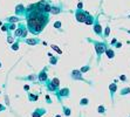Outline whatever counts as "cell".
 Listing matches in <instances>:
<instances>
[{
    "mask_svg": "<svg viewBox=\"0 0 130 117\" xmlns=\"http://www.w3.org/2000/svg\"><path fill=\"white\" fill-rule=\"evenodd\" d=\"M94 16H93V15H88L87 16V19H86V21H85V24H87V25H94Z\"/></svg>",
    "mask_w": 130,
    "mask_h": 117,
    "instance_id": "obj_6",
    "label": "cell"
},
{
    "mask_svg": "<svg viewBox=\"0 0 130 117\" xmlns=\"http://www.w3.org/2000/svg\"><path fill=\"white\" fill-rule=\"evenodd\" d=\"M88 15H89V13L83 11V9H76L75 11V18L79 22H85Z\"/></svg>",
    "mask_w": 130,
    "mask_h": 117,
    "instance_id": "obj_1",
    "label": "cell"
},
{
    "mask_svg": "<svg viewBox=\"0 0 130 117\" xmlns=\"http://www.w3.org/2000/svg\"><path fill=\"white\" fill-rule=\"evenodd\" d=\"M40 78H41V80H42V81H43V80H45V78H46V75H45V73H42V74H41V75H40Z\"/></svg>",
    "mask_w": 130,
    "mask_h": 117,
    "instance_id": "obj_18",
    "label": "cell"
},
{
    "mask_svg": "<svg viewBox=\"0 0 130 117\" xmlns=\"http://www.w3.org/2000/svg\"><path fill=\"white\" fill-rule=\"evenodd\" d=\"M94 46H95V49H96L97 56H99L97 61H100V56L103 54V52L107 51V47H106V45H104L103 42H96V41H94Z\"/></svg>",
    "mask_w": 130,
    "mask_h": 117,
    "instance_id": "obj_2",
    "label": "cell"
},
{
    "mask_svg": "<svg viewBox=\"0 0 130 117\" xmlns=\"http://www.w3.org/2000/svg\"><path fill=\"white\" fill-rule=\"evenodd\" d=\"M87 103H88V99H82V101H81V104L82 105H83V104H87Z\"/></svg>",
    "mask_w": 130,
    "mask_h": 117,
    "instance_id": "obj_20",
    "label": "cell"
},
{
    "mask_svg": "<svg viewBox=\"0 0 130 117\" xmlns=\"http://www.w3.org/2000/svg\"><path fill=\"white\" fill-rule=\"evenodd\" d=\"M122 80V81H125V76H121V77H120Z\"/></svg>",
    "mask_w": 130,
    "mask_h": 117,
    "instance_id": "obj_21",
    "label": "cell"
},
{
    "mask_svg": "<svg viewBox=\"0 0 130 117\" xmlns=\"http://www.w3.org/2000/svg\"><path fill=\"white\" fill-rule=\"evenodd\" d=\"M82 7H83V4H82V3H79V4H77V8H79V9H81Z\"/></svg>",
    "mask_w": 130,
    "mask_h": 117,
    "instance_id": "obj_19",
    "label": "cell"
},
{
    "mask_svg": "<svg viewBox=\"0 0 130 117\" xmlns=\"http://www.w3.org/2000/svg\"><path fill=\"white\" fill-rule=\"evenodd\" d=\"M94 30H95V33H96L97 35L103 36V34H102V26H101L100 22H99L97 16L95 18V20H94Z\"/></svg>",
    "mask_w": 130,
    "mask_h": 117,
    "instance_id": "obj_3",
    "label": "cell"
},
{
    "mask_svg": "<svg viewBox=\"0 0 130 117\" xmlns=\"http://www.w3.org/2000/svg\"><path fill=\"white\" fill-rule=\"evenodd\" d=\"M61 12V5L60 6H52V8H51V13L52 14H59V13Z\"/></svg>",
    "mask_w": 130,
    "mask_h": 117,
    "instance_id": "obj_4",
    "label": "cell"
},
{
    "mask_svg": "<svg viewBox=\"0 0 130 117\" xmlns=\"http://www.w3.org/2000/svg\"><path fill=\"white\" fill-rule=\"evenodd\" d=\"M27 43H29V45H35V43H38V40H34V39H32V40H27Z\"/></svg>",
    "mask_w": 130,
    "mask_h": 117,
    "instance_id": "obj_11",
    "label": "cell"
},
{
    "mask_svg": "<svg viewBox=\"0 0 130 117\" xmlns=\"http://www.w3.org/2000/svg\"><path fill=\"white\" fill-rule=\"evenodd\" d=\"M130 93V88H125V89L121 90V95H125V94H129Z\"/></svg>",
    "mask_w": 130,
    "mask_h": 117,
    "instance_id": "obj_10",
    "label": "cell"
},
{
    "mask_svg": "<svg viewBox=\"0 0 130 117\" xmlns=\"http://www.w3.org/2000/svg\"><path fill=\"white\" fill-rule=\"evenodd\" d=\"M109 89H110V93H111V95L114 96V93L116 91V84H110V86H109Z\"/></svg>",
    "mask_w": 130,
    "mask_h": 117,
    "instance_id": "obj_8",
    "label": "cell"
},
{
    "mask_svg": "<svg viewBox=\"0 0 130 117\" xmlns=\"http://www.w3.org/2000/svg\"><path fill=\"white\" fill-rule=\"evenodd\" d=\"M15 13H17V14H19V15L24 14V13H25L24 6H22V5H19V6H17V8H15Z\"/></svg>",
    "mask_w": 130,
    "mask_h": 117,
    "instance_id": "obj_5",
    "label": "cell"
},
{
    "mask_svg": "<svg viewBox=\"0 0 130 117\" xmlns=\"http://www.w3.org/2000/svg\"><path fill=\"white\" fill-rule=\"evenodd\" d=\"M114 43H116V39H112V41H111V45H114Z\"/></svg>",
    "mask_w": 130,
    "mask_h": 117,
    "instance_id": "obj_22",
    "label": "cell"
},
{
    "mask_svg": "<svg viewBox=\"0 0 130 117\" xmlns=\"http://www.w3.org/2000/svg\"><path fill=\"white\" fill-rule=\"evenodd\" d=\"M8 20L11 21V22H17V21H19V19H18V18H14V16H13V18H9Z\"/></svg>",
    "mask_w": 130,
    "mask_h": 117,
    "instance_id": "obj_13",
    "label": "cell"
},
{
    "mask_svg": "<svg viewBox=\"0 0 130 117\" xmlns=\"http://www.w3.org/2000/svg\"><path fill=\"white\" fill-rule=\"evenodd\" d=\"M106 53H107V55H108L109 59H112V57H114V55H115V53H114V51H112V49H107Z\"/></svg>",
    "mask_w": 130,
    "mask_h": 117,
    "instance_id": "obj_7",
    "label": "cell"
},
{
    "mask_svg": "<svg viewBox=\"0 0 130 117\" xmlns=\"http://www.w3.org/2000/svg\"><path fill=\"white\" fill-rule=\"evenodd\" d=\"M73 76H74V78H81L79 72H73Z\"/></svg>",
    "mask_w": 130,
    "mask_h": 117,
    "instance_id": "obj_12",
    "label": "cell"
},
{
    "mask_svg": "<svg viewBox=\"0 0 130 117\" xmlns=\"http://www.w3.org/2000/svg\"><path fill=\"white\" fill-rule=\"evenodd\" d=\"M53 84L58 87V86H59V80H56V78H55V80H53Z\"/></svg>",
    "mask_w": 130,
    "mask_h": 117,
    "instance_id": "obj_17",
    "label": "cell"
},
{
    "mask_svg": "<svg viewBox=\"0 0 130 117\" xmlns=\"http://www.w3.org/2000/svg\"><path fill=\"white\" fill-rule=\"evenodd\" d=\"M104 111H106V109L103 108L102 105H100V107H99V112H104Z\"/></svg>",
    "mask_w": 130,
    "mask_h": 117,
    "instance_id": "obj_14",
    "label": "cell"
},
{
    "mask_svg": "<svg viewBox=\"0 0 130 117\" xmlns=\"http://www.w3.org/2000/svg\"><path fill=\"white\" fill-rule=\"evenodd\" d=\"M109 33H110V27L107 25V26H106V30H104V38H107V36L109 35Z\"/></svg>",
    "mask_w": 130,
    "mask_h": 117,
    "instance_id": "obj_9",
    "label": "cell"
},
{
    "mask_svg": "<svg viewBox=\"0 0 130 117\" xmlns=\"http://www.w3.org/2000/svg\"><path fill=\"white\" fill-rule=\"evenodd\" d=\"M54 26H55V28H60L61 27V22H59V21H58V22H55Z\"/></svg>",
    "mask_w": 130,
    "mask_h": 117,
    "instance_id": "obj_16",
    "label": "cell"
},
{
    "mask_svg": "<svg viewBox=\"0 0 130 117\" xmlns=\"http://www.w3.org/2000/svg\"><path fill=\"white\" fill-rule=\"evenodd\" d=\"M88 69H89V66H86V67H83V68L81 69V72L83 73V72H88Z\"/></svg>",
    "mask_w": 130,
    "mask_h": 117,
    "instance_id": "obj_15",
    "label": "cell"
}]
</instances>
